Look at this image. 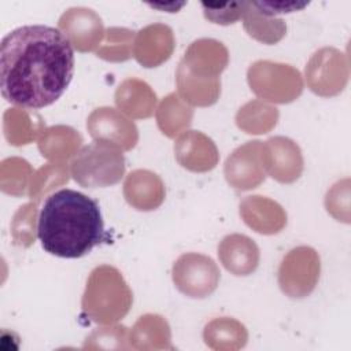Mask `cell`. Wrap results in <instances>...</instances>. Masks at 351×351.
I'll return each mask as SVG.
<instances>
[{
	"instance_id": "3",
	"label": "cell",
	"mask_w": 351,
	"mask_h": 351,
	"mask_svg": "<svg viewBox=\"0 0 351 351\" xmlns=\"http://www.w3.org/2000/svg\"><path fill=\"white\" fill-rule=\"evenodd\" d=\"M228 64V49L213 38L193 41L177 69L178 90L193 106H210L221 93L219 74Z\"/></svg>"
},
{
	"instance_id": "9",
	"label": "cell",
	"mask_w": 351,
	"mask_h": 351,
	"mask_svg": "<svg viewBox=\"0 0 351 351\" xmlns=\"http://www.w3.org/2000/svg\"><path fill=\"white\" fill-rule=\"evenodd\" d=\"M86 128L96 141H106L121 149L133 148L138 140L136 125L111 107L96 108L89 115Z\"/></svg>"
},
{
	"instance_id": "8",
	"label": "cell",
	"mask_w": 351,
	"mask_h": 351,
	"mask_svg": "<svg viewBox=\"0 0 351 351\" xmlns=\"http://www.w3.org/2000/svg\"><path fill=\"white\" fill-rule=\"evenodd\" d=\"M319 277V258L310 247L291 250L278 269V284L291 298H304L315 287Z\"/></svg>"
},
{
	"instance_id": "20",
	"label": "cell",
	"mask_w": 351,
	"mask_h": 351,
	"mask_svg": "<svg viewBox=\"0 0 351 351\" xmlns=\"http://www.w3.org/2000/svg\"><path fill=\"white\" fill-rule=\"evenodd\" d=\"M118 88L134 97L133 100L118 104L121 110L133 118H148L152 115L156 104V96L145 82L132 78L123 81Z\"/></svg>"
},
{
	"instance_id": "1",
	"label": "cell",
	"mask_w": 351,
	"mask_h": 351,
	"mask_svg": "<svg viewBox=\"0 0 351 351\" xmlns=\"http://www.w3.org/2000/svg\"><path fill=\"white\" fill-rule=\"evenodd\" d=\"M73 73V45L56 27L21 26L0 43V89L8 103L34 110L51 106L66 92Z\"/></svg>"
},
{
	"instance_id": "23",
	"label": "cell",
	"mask_w": 351,
	"mask_h": 351,
	"mask_svg": "<svg viewBox=\"0 0 351 351\" xmlns=\"http://www.w3.org/2000/svg\"><path fill=\"white\" fill-rule=\"evenodd\" d=\"M204 16L217 25H232L243 16L244 1L241 3H228L223 5H211L202 3Z\"/></svg>"
},
{
	"instance_id": "10",
	"label": "cell",
	"mask_w": 351,
	"mask_h": 351,
	"mask_svg": "<svg viewBox=\"0 0 351 351\" xmlns=\"http://www.w3.org/2000/svg\"><path fill=\"white\" fill-rule=\"evenodd\" d=\"M263 169L280 182H293L303 170L300 148L291 138L271 137L261 147Z\"/></svg>"
},
{
	"instance_id": "17",
	"label": "cell",
	"mask_w": 351,
	"mask_h": 351,
	"mask_svg": "<svg viewBox=\"0 0 351 351\" xmlns=\"http://www.w3.org/2000/svg\"><path fill=\"white\" fill-rule=\"evenodd\" d=\"M240 215L250 228L263 234H266L263 218H266V222L269 223L271 233L280 232L287 223V215L282 211L281 206L262 196L245 197L240 203Z\"/></svg>"
},
{
	"instance_id": "22",
	"label": "cell",
	"mask_w": 351,
	"mask_h": 351,
	"mask_svg": "<svg viewBox=\"0 0 351 351\" xmlns=\"http://www.w3.org/2000/svg\"><path fill=\"white\" fill-rule=\"evenodd\" d=\"M4 134L10 144L25 145L36 137L37 130L27 112L10 108L4 112Z\"/></svg>"
},
{
	"instance_id": "13",
	"label": "cell",
	"mask_w": 351,
	"mask_h": 351,
	"mask_svg": "<svg viewBox=\"0 0 351 351\" xmlns=\"http://www.w3.org/2000/svg\"><path fill=\"white\" fill-rule=\"evenodd\" d=\"M174 49V37L169 26L162 23L141 29L134 41L133 55L144 67H156L167 60Z\"/></svg>"
},
{
	"instance_id": "4",
	"label": "cell",
	"mask_w": 351,
	"mask_h": 351,
	"mask_svg": "<svg viewBox=\"0 0 351 351\" xmlns=\"http://www.w3.org/2000/svg\"><path fill=\"white\" fill-rule=\"evenodd\" d=\"M133 302L121 273L108 265L92 270L82 296V311L95 322L112 324L123 318Z\"/></svg>"
},
{
	"instance_id": "6",
	"label": "cell",
	"mask_w": 351,
	"mask_h": 351,
	"mask_svg": "<svg viewBox=\"0 0 351 351\" xmlns=\"http://www.w3.org/2000/svg\"><path fill=\"white\" fill-rule=\"evenodd\" d=\"M248 84L259 97L274 103H289L303 89L298 70L289 64L259 60L248 69Z\"/></svg>"
},
{
	"instance_id": "18",
	"label": "cell",
	"mask_w": 351,
	"mask_h": 351,
	"mask_svg": "<svg viewBox=\"0 0 351 351\" xmlns=\"http://www.w3.org/2000/svg\"><path fill=\"white\" fill-rule=\"evenodd\" d=\"M243 25L252 38L269 45L278 43L287 32V25L282 19L261 14L252 1H244Z\"/></svg>"
},
{
	"instance_id": "16",
	"label": "cell",
	"mask_w": 351,
	"mask_h": 351,
	"mask_svg": "<svg viewBox=\"0 0 351 351\" xmlns=\"http://www.w3.org/2000/svg\"><path fill=\"white\" fill-rule=\"evenodd\" d=\"M218 256L234 276H248L258 267L259 248L244 234H229L219 243Z\"/></svg>"
},
{
	"instance_id": "11",
	"label": "cell",
	"mask_w": 351,
	"mask_h": 351,
	"mask_svg": "<svg viewBox=\"0 0 351 351\" xmlns=\"http://www.w3.org/2000/svg\"><path fill=\"white\" fill-rule=\"evenodd\" d=\"M262 143L248 141L234 149L225 162L226 181L239 191L256 188L265 181V169L261 159Z\"/></svg>"
},
{
	"instance_id": "2",
	"label": "cell",
	"mask_w": 351,
	"mask_h": 351,
	"mask_svg": "<svg viewBox=\"0 0 351 351\" xmlns=\"http://www.w3.org/2000/svg\"><path fill=\"white\" fill-rule=\"evenodd\" d=\"M37 236L43 248L59 258H81L106 240L99 203L78 191L51 193L40 211Z\"/></svg>"
},
{
	"instance_id": "14",
	"label": "cell",
	"mask_w": 351,
	"mask_h": 351,
	"mask_svg": "<svg viewBox=\"0 0 351 351\" xmlns=\"http://www.w3.org/2000/svg\"><path fill=\"white\" fill-rule=\"evenodd\" d=\"M176 158L180 165L192 171H207L218 162L217 147L213 140L200 132H186L174 144Z\"/></svg>"
},
{
	"instance_id": "24",
	"label": "cell",
	"mask_w": 351,
	"mask_h": 351,
	"mask_svg": "<svg viewBox=\"0 0 351 351\" xmlns=\"http://www.w3.org/2000/svg\"><path fill=\"white\" fill-rule=\"evenodd\" d=\"M10 165L14 170L12 178L1 181V189L11 195H23L27 186V177L30 174V166L26 160L19 158H8Z\"/></svg>"
},
{
	"instance_id": "5",
	"label": "cell",
	"mask_w": 351,
	"mask_h": 351,
	"mask_svg": "<svg viewBox=\"0 0 351 351\" xmlns=\"http://www.w3.org/2000/svg\"><path fill=\"white\" fill-rule=\"evenodd\" d=\"M70 171L74 181L84 188H104L121 181L125 174V158L121 148L95 140L77 152Z\"/></svg>"
},
{
	"instance_id": "21",
	"label": "cell",
	"mask_w": 351,
	"mask_h": 351,
	"mask_svg": "<svg viewBox=\"0 0 351 351\" xmlns=\"http://www.w3.org/2000/svg\"><path fill=\"white\" fill-rule=\"evenodd\" d=\"M134 32L125 27H111L106 32V43L96 51V55L104 60L119 62L132 56V40Z\"/></svg>"
},
{
	"instance_id": "15",
	"label": "cell",
	"mask_w": 351,
	"mask_h": 351,
	"mask_svg": "<svg viewBox=\"0 0 351 351\" xmlns=\"http://www.w3.org/2000/svg\"><path fill=\"white\" fill-rule=\"evenodd\" d=\"M123 193L130 206L141 211H149L162 204L165 186L158 174L149 170H134L126 177Z\"/></svg>"
},
{
	"instance_id": "25",
	"label": "cell",
	"mask_w": 351,
	"mask_h": 351,
	"mask_svg": "<svg viewBox=\"0 0 351 351\" xmlns=\"http://www.w3.org/2000/svg\"><path fill=\"white\" fill-rule=\"evenodd\" d=\"M252 4L261 14L267 16L299 11L306 5H308V3H298V1H252Z\"/></svg>"
},
{
	"instance_id": "19",
	"label": "cell",
	"mask_w": 351,
	"mask_h": 351,
	"mask_svg": "<svg viewBox=\"0 0 351 351\" xmlns=\"http://www.w3.org/2000/svg\"><path fill=\"white\" fill-rule=\"evenodd\" d=\"M193 111L191 107L184 104L181 99L171 93L163 99L158 110V126L167 137H174L182 129L188 128L192 119Z\"/></svg>"
},
{
	"instance_id": "12",
	"label": "cell",
	"mask_w": 351,
	"mask_h": 351,
	"mask_svg": "<svg viewBox=\"0 0 351 351\" xmlns=\"http://www.w3.org/2000/svg\"><path fill=\"white\" fill-rule=\"evenodd\" d=\"M58 29L81 52L93 51L100 45L103 38V22L100 16L93 10L85 7L67 10L60 16Z\"/></svg>"
},
{
	"instance_id": "7",
	"label": "cell",
	"mask_w": 351,
	"mask_h": 351,
	"mask_svg": "<svg viewBox=\"0 0 351 351\" xmlns=\"http://www.w3.org/2000/svg\"><path fill=\"white\" fill-rule=\"evenodd\" d=\"M173 281L180 292L189 298L203 299L211 295L219 282L217 263L206 255L188 252L173 265Z\"/></svg>"
}]
</instances>
